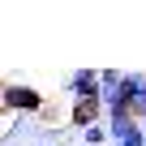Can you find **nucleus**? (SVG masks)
Returning <instances> with one entry per match:
<instances>
[{"label": "nucleus", "mask_w": 146, "mask_h": 146, "mask_svg": "<svg viewBox=\"0 0 146 146\" xmlns=\"http://www.w3.org/2000/svg\"><path fill=\"white\" fill-rule=\"evenodd\" d=\"M125 146H146V129H142V133H137L133 142H125Z\"/></svg>", "instance_id": "nucleus-5"}, {"label": "nucleus", "mask_w": 146, "mask_h": 146, "mask_svg": "<svg viewBox=\"0 0 146 146\" xmlns=\"http://www.w3.org/2000/svg\"><path fill=\"white\" fill-rule=\"evenodd\" d=\"M69 99L82 103V99H103V86H99V69H73V78L64 82Z\"/></svg>", "instance_id": "nucleus-3"}, {"label": "nucleus", "mask_w": 146, "mask_h": 146, "mask_svg": "<svg viewBox=\"0 0 146 146\" xmlns=\"http://www.w3.org/2000/svg\"><path fill=\"white\" fill-rule=\"evenodd\" d=\"M35 146H43V142H35Z\"/></svg>", "instance_id": "nucleus-6"}, {"label": "nucleus", "mask_w": 146, "mask_h": 146, "mask_svg": "<svg viewBox=\"0 0 146 146\" xmlns=\"http://www.w3.org/2000/svg\"><path fill=\"white\" fill-rule=\"evenodd\" d=\"M146 125H137L129 112H116V116H108V137L116 142V146H125V142H133L137 133H142Z\"/></svg>", "instance_id": "nucleus-4"}, {"label": "nucleus", "mask_w": 146, "mask_h": 146, "mask_svg": "<svg viewBox=\"0 0 146 146\" xmlns=\"http://www.w3.org/2000/svg\"><path fill=\"white\" fill-rule=\"evenodd\" d=\"M0 103H5L9 116H43V95L26 82H0Z\"/></svg>", "instance_id": "nucleus-1"}, {"label": "nucleus", "mask_w": 146, "mask_h": 146, "mask_svg": "<svg viewBox=\"0 0 146 146\" xmlns=\"http://www.w3.org/2000/svg\"><path fill=\"white\" fill-rule=\"evenodd\" d=\"M125 99H129V116L146 125V73L142 69H125Z\"/></svg>", "instance_id": "nucleus-2"}]
</instances>
